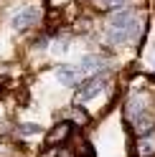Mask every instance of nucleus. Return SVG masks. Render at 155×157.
<instances>
[{
  "label": "nucleus",
  "instance_id": "1",
  "mask_svg": "<svg viewBox=\"0 0 155 157\" xmlns=\"http://www.w3.org/2000/svg\"><path fill=\"white\" fill-rule=\"evenodd\" d=\"M102 89H104V74H97V76H92V78H86V81L79 84L76 99H79V101H92Z\"/></svg>",
  "mask_w": 155,
  "mask_h": 157
},
{
  "label": "nucleus",
  "instance_id": "2",
  "mask_svg": "<svg viewBox=\"0 0 155 157\" xmlns=\"http://www.w3.org/2000/svg\"><path fill=\"white\" fill-rule=\"evenodd\" d=\"M38 18H41V10H38V8H33V5H28V8H23L18 15H13V28H15V31L33 28V25L38 23Z\"/></svg>",
  "mask_w": 155,
  "mask_h": 157
},
{
  "label": "nucleus",
  "instance_id": "3",
  "mask_svg": "<svg viewBox=\"0 0 155 157\" xmlns=\"http://www.w3.org/2000/svg\"><path fill=\"white\" fill-rule=\"evenodd\" d=\"M69 132H71V124H69V122H61V124H56L54 129L46 134V144H61V142H66Z\"/></svg>",
  "mask_w": 155,
  "mask_h": 157
},
{
  "label": "nucleus",
  "instance_id": "4",
  "mask_svg": "<svg viewBox=\"0 0 155 157\" xmlns=\"http://www.w3.org/2000/svg\"><path fill=\"white\" fill-rule=\"evenodd\" d=\"M79 71H81V68H74V66H59V68H56V76H59L61 84L74 86L76 81H79Z\"/></svg>",
  "mask_w": 155,
  "mask_h": 157
},
{
  "label": "nucleus",
  "instance_id": "5",
  "mask_svg": "<svg viewBox=\"0 0 155 157\" xmlns=\"http://www.w3.org/2000/svg\"><path fill=\"white\" fill-rule=\"evenodd\" d=\"M99 68H104V61L97 56H84L81 58V71H99Z\"/></svg>",
  "mask_w": 155,
  "mask_h": 157
},
{
  "label": "nucleus",
  "instance_id": "6",
  "mask_svg": "<svg viewBox=\"0 0 155 157\" xmlns=\"http://www.w3.org/2000/svg\"><path fill=\"white\" fill-rule=\"evenodd\" d=\"M137 150H140V157H150V155H155V140H153V137L142 140V142L137 144Z\"/></svg>",
  "mask_w": 155,
  "mask_h": 157
},
{
  "label": "nucleus",
  "instance_id": "7",
  "mask_svg": "<svg viewBox=\"0 0 155 157\" xmlns=\"http://www.w3.org/2000/svg\"><path fill=\"white\" fill-rule=\"evenodd\" d=\"M38 129H41L38 124H21V132H23V134H36Z\"/></svg>",
  "mask_w": 155,
  "mask_h": 157
},
{
  "label": "nucleus",
  "instance_id": "8",
  "mask_svg": "<svg viewBox=\"0 0 155 157\" xmlns=\"http://www.w3.org/2000/svg\"><path fill=\"white\" fill-rule=\"evenodd\" d=\"M104 3H107L109 8H122L125 3H127V0H104Z\"/></svg>",
  "mask_w": 155,
  "mask_h": 157
},
{
  "label": "nucleus",
  "instance_id": "9",
  "mask_svg": "<svg viewBox=\"0 0 155 157\" xmlns=\"http://www.w3.org/2000/svg\"><path fill=\"white\" fill-rule=\"evenodd\" d=\"M59 157H74V155H71V152H61Z\"/></svg>",
  "mask_w": 155,
  "mask_h": 157
}]
</instances>
